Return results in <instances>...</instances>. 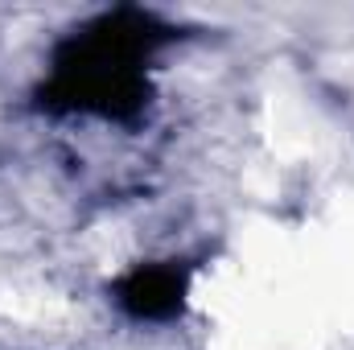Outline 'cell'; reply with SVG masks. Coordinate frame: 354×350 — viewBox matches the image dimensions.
<instances>
[{
	"mask_svg": "<svg viewBox=\"0 0 354 350\" xmlns=\"http://www.w3.org/2000/svg\"><path fill=\"white\" fill-rule=\"evenodd\" d=\"M174 29L140 8H115L91 21L83 33L62 42L54 54V71L37 91L50 111H95L107 120H132L145 99V58L169 42Z\"/></svg>",
	"mask_w": 354,
	"mask_h": 350,
	"instance_id": "obj_1",
	"label": "cell"
},
{
	"mask_svg": "<svg viewBox=\"0 0 354 350\" xmlns=\"http://www.w3.org/2000/svg\"><path fill=\"white\" fill-rule=\"evenodd\" d=\"M185 288H189L185 268H177V264H140L115 284V301L124 305V313H132L140 322H165V317L181 313Z\"/></svg>",
	"mask_w": 354,
	"mask_h": 350,
	"instance_id": "obj_2",
	"label": "cell"
}]
</instances>
